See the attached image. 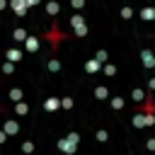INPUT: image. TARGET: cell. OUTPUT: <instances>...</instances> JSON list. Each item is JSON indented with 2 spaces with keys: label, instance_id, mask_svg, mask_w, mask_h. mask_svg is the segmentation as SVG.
Instances as JSON below:
<instances>
[{
  "label": "cell",
  "instance_id": "6da1fadb",
  "mask_svg": "<svg viewBox=\"0 0 155 155\" xmlns=\"http://www.w3.org/2000/svg\"><path fill=\"white\" fill-rule=\"evenodd\" d=\"M12 7H15V12H24L27 10V2L24 0H12Z\"/></svg>",
  "mask_w": 155,
  "mask_h": 155
},
{
  "label": "cell",
  "instance_id": "7a4b0ae2",
  "mask_svg": "<svg viewBox=\"0 0 155 155\" xmlns=\"http://www.w3.org/2000/svg\"><path fill=\"white\" fill-rule=\"evenodd\" d=\"M56 107H58V99H48L46 102V109H56Z\"/></svg>",
  "mask_w": 155,
  "mask_h": 155
},
{
  "label": "cell",
  "instance_id": "3957f363",
  "mask_svg": "<svg viewBox=\"0 0 155 155\" xmlns=\"http://www.w3.org/2000/svg\"><path fill=\"white\" fill-rule=\"evenodd\" d=\"M7 56H10V61H19V53H17V51H10Z\"/></svg>",
  "mask_w": 155,
  "mask_h": 155
},
{
  "label": "cell",
  "instance_id": "277c9868",
  "mask_svg": "<svg viewBox=\"0 0 155 155\" xmlns=\"http://www.w3.org/2000/svg\"><path fill=\"white\" fill-rule=\"evenodd\" d=\"M10 94H12V99H22V92H19V90H12Z\"/></svg>",
  "mask_w": 155,
  "mask_h": 155
},
{
  "label": "cell",
  "instance_id": "5b68a950",
  "mask_svg": "<svg viewBox=\"0 0 155 155\" xmlns=\"http://www.w3.org/2000/svg\"><path fill=\"white\" fill-rule=\"evenodd\" d=\"M148 148H150V150H155V140H148Z\"/></svg>",
  "mask_w": 155,
  "mask_h": 155
},
{
  "label": "cell",
  "instance_id": "8992f818",
  "mask_svg": "<svg viewBox=\"0 0 155 155\" xmlns=\"http://www.w3.org/2000/svg\"><path fill=\"white\" fill-rule=\"evenodd\" d=\"M2 140H5V133H2V131H0V143H2Z\"/></svg>",
  "mask_w": 155,
  "mask_h": 155
},
{
  "label": "cell",
  "instance_id": "52a82bcc",
  "mask_svg": "<svg viewBox=\"0 0 155 155\" xmlns=\"http://www.w3.org/2000/svg\"><path fill=\"white\" fill-rule=\"evenodd\" d=\"M27 2H29V5H36V2H39V0H27Z\"/></svg>",
  "mask_w": 155,
  "mask_h": 155
},
{
  "label": "cell",
  "instance_id": "ba28073f",
  "mask_svg": "<svg viewBox=\"0 0 155 155\" xmlns=\"http://www.w3.org/2000/svg\"><path fill=\"white\" fill-rule=\"evenodd\" d=\"M153 116H155V104H153Z\"/></svg>",
  "mask_w": 155,
  "mask_h": 155
}]
</instances>
